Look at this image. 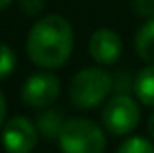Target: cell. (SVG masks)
Listing matches in <instances>:
<instances>
[{
	"mask_svg": "<svg viewBox=\"0 0 154 153\" xmlns=\"http://www.w3.org/2000/svg\"><path fill=\"white\" fill-rule=\"evenodd\" d=\"M74 45L72 28L63 16L49 14L31 26L26 39L27 57L41 69H59L68 61Z\"/></svg>",
	"mask_w": 154,
	"mask_h": 153,
	"instance_id": "6da1fadb",
	"label": "cell"
},
{
	"mask_svg": "<svg viewBox=\"0 0 154 153\" xmlns=\"http://www.w3.org/2000/svg\"><path fill=\"white\" fill-rule=\"evenodd\" d=\"M113 88V76L100 67H86L78 71L70 80L68 94L74 106L78 108H96L102 104Z\"/></svg>",
	"mask_w": 154,
	"mask_h": 153,
	"instance_id": "7a4b0ae2",
	"label": "cell"
},
{
	"mask_svg": "<svg viewBox=\"0 0 154 153\" xmlns=\"http://www.w3.org/2000/svg\"><path fill=\"white\" fill-rule=\"evenodd\" d=\"M59 145L63 153H103L105 134L92 120L70 118L59 135Z\"/></svg>",
	"mask_w": 154,
	"mask_h": 153,
	"instance_id": "3957f363",
	"label": "cell"
},
{
	"mask_svg": "<svg viewBox=\"0 0 154 153\" xmlns=\"http://www.w3.org/2000/svg\"><path fill=\"white\" fill-rule=\"evenodd\" d=\"M140 108L129 94H117L107 100L102 110V122L113 135H127L139 126Z\"/></svg>",
	"mask_w": 154,
	"mask_h": 153,
	"instance_id": "277c9868",
	"label": "cell"
},
{
	"mask_svg": "<svg viewBox=\"0 0 154 153\" xmlns=\"http://www.w3.org/2000/svg\"><path fill=\"white\" fill-rule=\"evenodd\" d=\"M60 83L53 73H35L23 83L22 100L29 108H47L59 98Z\"/></svg>",
	"mask_w": 154,
	"mask_h": 153,
	"instance_id": "5b68a950",
	"label": "cell"
},
{
	"mask_svg": "<svg viewBox=\"0 0 154 153\" xmlns=\"http://www.w3.org/2000/svg\"><path fill=\"white\" fill-rule=\"evenodd\" d=\"M37 143V126L26 116H14L2 128V145L6 153H29Z\"/></svg>",
	"mask_w": 154,
	"mask_h": 153,
	"instance_id": "8992f818",
	"label": "cell"
},
{
	"mask_svg": "<svg viewBox=\"0 0 154 153\" xmlns=\"http://www.w3.org/2000/svg\"><path fill=\"white\" fill-rule=\"evenodd\" d=\"M88 51H90V57L96 63H100V65H113L121 57L123 41H121L117 31L109 30V28H100V30H96L90 35Z\"/></svg>",
	"mask_w": 154,
	"mask_h": 153,
	"instance_id": "52a82bcc",
	"label": "cell"
},
{
	"mask_svg": "<svg viewBox=\"0 0 154 153\" xmlns=\"http://www.w3.org/2000/svg\"><path fill=\"white\" fill-rule=\"evenodd\" d=\"M64 124H66V120H64L63 112H59V110H47V112H43V114L37 116L35 126H37V132L45 139H59V135H60V132H63Z\"/></svg>",
	"mask_w": 154,
	"mask_h": 153,
	"instance_id": "ba28073f",
	"label": "cell"
},
{
	"mask_svg": "<svg viewBox=\"0 0 154 153\" xmlns=\"http://www.w3.org/2000/svg\"><path fill=\"white\" fill-rule=\"evenodd\" d=\"M135 49L143 61H146L148 65L154 63V18H148V22L137 31Z\"/></svg>",
	"mask_w": 154,
	"mask_h": 153,
	"instance_id": "9c48e42d",
	"label": "cell"
},
{
	"mask_svg": "<svg viewBox=\"0 0 154 153\" xmlns=\"http://www.w3.org/2000/svg\"><path fill=\"white\" fill-rule=\"evenodd\" d=\"M135 94L146 106H154V63L139 71L135 76Z\"/></svg>",
	"mask_w": 154,
	"mask_h": 153,
	"instance_id": "30bf717a",
	"label": "cell"
},
{
	"mask_svg": "<svg viewBox=\"0 0 154 153\" xmlns=\"http://www.w3.org/2000/svg\"><path fill=\"white\" fill-rule=\"evenodd\" d=\"M16 69V53L10 45L0 43V79H6Z\"/></svg>",
	"mask_w": 154,
	"mask_h": 153,
	"instance_id": "8fae6325",
	"label": "cell"
},
{
	"mask_svg": "<svg viewBox=\"0 0 154 153\" xmlns=\"http://www.w3.org/2000/svg\"><path fill=\"white\" fill-rule=\"evenodd\" d=\"M117 153H154V145L143 138H129L119 145Z\"/></svg>",
	"mask_w": 154,
	"mask_h": 153,
	"instance_id": "7c38bea8",
	"label": "cell"
},
{
	"mask_svg": "<svg viewBox=\"0 0 154 153\" xmlns=\"http://www.w3.org/2000/svg\"><path fill=\"white\" fill-rule=\"evenodd\" d=\"M113 90L117 94H129L131 90H135V79L129 71H119L113 76Z\"/></svg>",
	"mask_w": 154,
	"mask_h": 153,
	"instance_id": "4fadbf2b",
	"label": "cell"
},
{
	"mask_svg": "<svg viewBox=\"0 0 154 153\" xmlns=\"http://www.w3.org/2000/svg\"><path fill=\"white\" fill-rule=\"evenodd\" d=\"M20 8L27 16H37L45 8V0H20Z\"/></svg>",
	"mask_w": 154,
	"mask_h": 153,
	"instance_id": "5bb4252c",
	"label": "cell"
},
{
	"mask_svg": "<svg viewBox=\"0 0 154 153\" xmlns=\"http://www.w3.org/2000/svg\"><path fill=\"white\" fill-rule=\"evenodd\" d=\"M135 10L139 16L154 18V0H135Z\"/></svg>",
	"mask_w": 154,
	"mask_h": 153,
	"instance_id": "9a60e30c",
	"label": "cell"
},
{
	"mask_svg": "<svg viewBox=\"0 0 154 153\" xmlns=\"http://www.w3.org/2000/svg\"><path fill=\"white\" fill-rule=\"evenodd\" d=\"M4 116H6V98H4L2 90H0V128H2V122H4Z\"/></svg>",
	"mask_w": 154,
	"mask_h": 153,
	"instance_id": "2e32d148",
	"label": "cell"
},
{
	"mask_svg": "<svg viewBox=\"0 0 154 153\" xmlns=\"http://www.w3.org/2000/svg\"><path fill=\"white\" fill-rule=\"evenodd\" d=\"M148 134L154 138V114L150 116V120H148Z\"/></svg>",
	"mask_w": 154,
	"mask_h": 153,
	"instance_id": "e0dca14e",
	"label": "cell"
},
{
	"mask_svg": "<svg viewBox=\"0 0 154 153\" xmlns=\"http://www.w3.org/2000/svg\"><path fill=\"white\" fill-rule=\"evenodd\" d=\"M12 2H14V0H0V12H2V10H6V8L10 6Z\"/></svg>",
	"mask_w": 154,
	"mask_h": 153,
	"instance_id": "ac0fdd59",
	"label": "cell"
}]
</instances>
